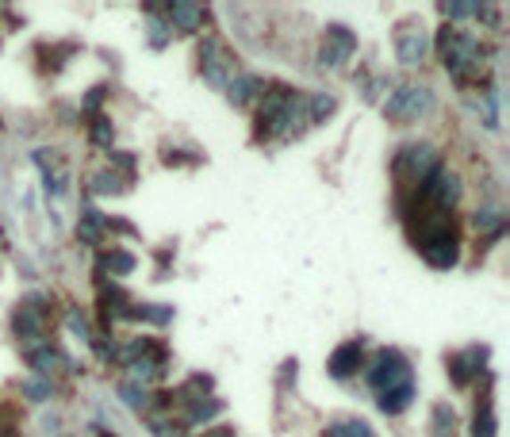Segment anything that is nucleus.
Wrapping results in <instances>:
<instances>
[{
    "label": "nucleus",
    "instance_id": "nucleus-1",
    "mask_svg": "<svg viewBox=\"0 0 510 437\" xmlns=\"http://www.w3.org/2000/svg\"><path fill=\"white\" fill-rule=\"evenodd\" d=\"M311 127L308 120V96L288 85H265V93L253 111V138L269 143V138H300Z\"/></svg>",
    "mask_w": 510,
    "mask_h": 437
},
{
    "label": "nucleus",
    "instance_id": "nucleus-2",
    "mask_svg": "<svg viewBox=\"0 0 510 437\" xmlns=\"http://www.w3.org/2000/svg\"><path fill=\"white\" fill-rule=\"evenodd\" d=\"M491 54V46H483L476 35L465 31V28H453L445 23L438 31V58L441 66L457 77V85H488L491 77H483V58Z\"/></svg>",
    "mask_w": 510,
    "mask_h": 437
},
{
    "label": "nucleus",
    "instance_id": "nucleus-3",
    "mask_svg": "<svg viewBox=\"0 0 510 437\" xmlns=\"http://www.w3.org/2000/svg\"><path fill=\"white\" fill-rule=\"evenodd\" d=\"M441 165V153L430 143H403L399 153L391 158V177L399 188H415Z\"/></svg>",
    "mask_w": 510,
    "mask_h": 437
},
{
    "label": "nucleus",
    "instance_id": "nucleus-4",
    "mask_svg": "<svg viewBox=\"0 0 510 437\" xmlns=\"http://www.w3.org/2000/svg\"><path fill=\"white\" fill-rule=\"evenodd\" d=\"M365 380H368V388H373L376 400H380V395H391V392L407 388V383H415V368H411V361H407L399 350H380L373 361H368Z\"/></svg>",
    "mask_w": 510,
    "mask_h": 437
},
{
    "label": "nucleus",
    "instance_id": "nucleus-5",
    "mask_svg": "<svg viewBox=\"0 0 510 437\" xmlns=\"http://www.w3.org/2000/svg\"><path fill=\"white\" fill-rule=\"evenodd\" d=\"M433 108H438V96H433V88L423 81H407L384 100V115L391 123H415V120H423V115H430Z\"/></svg>",
    "mask_w": 510,
    "mask_h": 437
},
{
    "label": "nucleus",
    "instance_id": "nucleus-6",
    "mask_svg": "<svg viewBox=\"0 0 510 437\" xmlns=\"http://www.w3.org/2000/svg\"><path fill=\"white\" fill-rule=\"evenodd\" d=\"M196 62H200V77L211 88H226V81L238 73V58L219 43V38H200Z\"/></svg>",
    "mask_w": 510,
    "mask_h": 437
},
{
    "label": "nucleus",
    "instance_id": "nucleus-7",
    "mask_svg": "<svg viewBox=\"0 0 510 437\" xmlns=\"http://www.w3.org/2000/svg\"><path fill=\"white\" fill-rule=\"evenodd\" d=\"M357 54V35L346 23H326L323 43H318V66L323 70H341Z\"/></svg>",
    "mask_w": 510,
    "mask_h": 437
},
{
    "label": "nucleus",
    "instance_id": "nucleus-8",
    "mask_svg": "<svg viewBox=\"0 0 510 437\" xmlns=\"http://www.w3.org/2000/svg\"><path fill=\"white\" fill-rule=\"evenodd\" d=\"M426 54H430V38L423 31V23L403 20L399 28H395V62H399L403 70H415L426 62Z\"/></svg>",
    "mask_w": 510,
    "mask_h": 437
},
{
    "label": "nucleus",
    "instance_id": "nucleus-9",
    "mask_svg": "<svg viewBox=\"0 0 510 437\" xmlns=\"http://www.w3.org/2000/svg\"><path fill=\"white\" fill-rule=\"evenodd\" d=\"M445 368H449L457 388H468V383L480 380V372L488 368V345H472L465 353H449L445 357Z\"/></svg>",
    "mask_w": 510,
    "mask_h": 437
},
{
    "label": "nucleus",
    "instance_id": "nucleus-10",
    "mask_svg": "<svg viewBox=\"0 0 510 437\" xmlns=\"http://www.w3.org/2000/svg\"><path fill=\"white\" fill-rule=\"evenodd\" d=\"M161 16H165V23H169V31L177 35H196L203 23H208V16L211 12L203 8V4H193V0H173V4H161Z\"/></svg>",
    "mask_w": 510,
    "mask_h": 437
},
{
    "label": "nucleus",
    "instance_id": "nucleus-11",
    "mask_svg": "<svg viewBox=\"0 0 510 437\" xmlns=\"http://www.w3.org/2000/svg\"><path fill=\"white\" fill-rule=\"evenodd\" d=\"M361 368H365V345L361 342H341L338 350L330 353V361H326V372L334 380H350Z\"/></svg>",
    "mask_w": 510,
    "mask_h": 437
},
{
    "label": "nucleus",
    "instance_id": "nucleus-12",
    "mask_svg": "<svg viewBox=\"0 0 510 437\" xmlns=\"http://www.w3.org/2000/svg\"><path fill=\"white\" fill-rule=\"evenodd\" d=\"M226 100H231L234 108H250L253 100H261V93H265V81L261 77H253V73H234L231 81H226Z\"/></svg>",
    "mask_w": 510,
    "mask_h": 437
},
{
    "label": "nucleus",
    "instance_id": "nucleus-13",
    "mask_svg": "<svg viewBox=\"0 0 510 437\" xmlns=\"http://www.w3.org/2000/svg\"><path fill=\"white\" fill-rule=\"evenodd\" d=\"M28 368L35 372V376H43V380H54L62 368H70V361H66V353H62V350H54V345H43V350L28 353Z\"/></svg>",
    "mask_w": 510,
    "mask_h": 437
},
{
    "label": "nucleus",
    "instance_id": "nucleus-14",
    "mask_svg": "<svg viewBox=\"0 0 510 437\" xmlns=\"http://www.w3.org/2000/svg\"><path fill=\"white\" fill-rule=\"evenodd\" d=\"M104 235H108V215H100L93 203H85L81 218H78V242H85V246H100Z\"/></svg>",
    "mask_w": 510,
    "mask_h": 437
},
{
    "label": "nucleus",
    "instance_id": "nucleus-15",
    "mask_svg": "<svg viewBox=\"0 0 510 437\" xmlns=\"http://www.w3.org/2000/svg\"><path fill=\"white\" fill-rule=\"evenodd\" d=\"M96 265H100V276H131L138 261H135V253H131V250L111 246V250H100Z\"/></svg>",
    "mask_w": 510,
    "mask_h": 437
},
{
    "label": "nucleus",
    "instance_id": "nucleus-16",
    "mask_svg": "<svg viewBox=\"0 0 510 437\" xmlns=\"http://www.w3.org/2000/svg\"><path fill=\"white\" fill-rule=\"evenodd\" d=\"M495 430H499V422H495V392H491V380H488V388H483V395L476 400V422H472V437H495Z\"/></svg>",
    "mask_w": 510,
    "mask_h": 437
},
{
    "label": "nucleus",
    "instance_id": "nucleus-17",
    "mask_svg": "<svg viewBox=\"0 0 510 437\" xmlns=\"http://www.w3.org/2000/svg\"><path fill=\"white\" fill-rule=\"evenodd\" d=\"M119 400L131 410H138V415H154V410L161 407V395H154L150 388H138V383H131V380L119 383Z\"/></svg>",
    "mask_w": 510,
    "mask_h": 437
},
{
    "label": "nucleus",
    "instance_id": "nucleus-18",
    "mask_svg": "<svg viewBox=\"0 0 510 437\" xmlns=\"http://www.w3.org/2000/svg\"><path fill=\"white\" fill-rule=\"evenodd\" d=\"M88 188H93L96 196H123V192L131 188V177H119L116 169H96Z\"/></svg>",
    "mask_w": 510,
    "mask_h": 437
},
{
    "label": "nucleus",
    "instance_id": "nucleus-19",
    "mask_svg": "<svg viewBox=\"0 0 510 437\" xmlns=\"http://www.w3.org/2000/svg\"><path fill=\"white\" fill-rule=\"evenodd\" d=\"M219 410H223V403H219V400H196V403H188V407H185V415L177 418V422H181L185 430H188V426H200V422L208 426V422H211L215 415H219Z\"/></svg>",
    "mask_w": 510,
    "mask_h": 437
},
{
    "label": "nucleus",
    "instance_id": "nucleus-20",
    "mask_svg": "<svg viewBox=\"0 0 510 437\" xmlns=\"http://www.w3.org/2000/svg\"><path fill=\"white\" fill-rule=\"evenodd\" d=\"M146 28H150V46L154 50H161L173 38L169 23H165V16H161V4H146Z\"/></svg>",
    "mask_w": 510,
    "mask_h": 437
},
{
    "label": "nucleus",
    "instance_id": "nucleus-21",
    "mask_svg": "<svg viewBox=\"0 0 510 437\" xmlns=\"http://www.w3.org/2000/svg\"><path fill=\"white\" fill-rule=\"evenodd\" d=\"M472 223H476L480 235H495V230H506V215H503L499 203H483Z\"/></svg>",
    "mask_w": 510,
    "mask_h": 437
},
{
    "label": "nucleus",
    "instance_id": "nucleus-22",
    "mask_svg": "<svg viewBox=\"0 0 510 437\" xmlns=\"http://www.w3.org/2000/svg\"><path fill=\"white\" fill-rule=\"evenodd\" d=\"M88 138H93V146H100V150H116V127H111L108 115H93Z\"/></svg>",
    "mask_w": 510,
    "mask_h": 437
},
{
    "label": "nucleus",
    "instance_id": "nucleus-23",
    "mask_svg": "<svg viewBox=\"0 0 510 437\" xmlns=\"http://www.w3.org/2000/svg\"><path fill=\"white\" fill-rule=\"evenodd\" d=\"M334 108H338V100L330 96V93H315V96H308V120H311V127H315V123H326L330 115H334Z\"/></svg>",
    "mask_w": 510,
    "mask_h": 437
},
{
    "label": "nucleus",
    "instance_id": "nucleus-24",
    "mask_svg": "<svg viewBox=\"0 0 510 437\" xmlns=\"http://www.w3.org/2000/svg\"><path fill=\"white\" fill-rule=\"evenodd\" d=\"M438 12L445 16V23L461 28V23H468V20L480 16V4H461V0H453V4H438Z\"/></svg>",
    "mask_w": 510,
    "mask_h": 437
},
{
    "label": "nucleus",
    "instance_id": "nucleus-25",
    "mask_svg": "<svg viewBox=\"0 0 510 437\" xmlns=\"http://www.w3.org/2000/svg\"><path fill=\"white\" fill-rule=\"evenodd\" d=\"M430 430H433V437H453V430H457V410L445 407V403H438V407H433Z\"/></svg>",
    "mask_w": 510,
    "mask_h": 437
},
{
    "label": "nucleus",
    "instance_id": "nucleus-26",
    "mask_svg": "<svg viewBox=\"0 0 510 437\" xmlns=\"http://www.w3.org/2000/svg\"><path fill=\"white\" fill-rule=\"evenodd\" d=\"M23 388V400H31V403H46L50 395H54V380H43V376H31V380H23L20 383Z\"/></svg>",
    "mask_w": 510,
    "mask_h": 437
},
{
    "label": "nucleus",
    "instance_id": "nucleus-27",
    "mask_svg": "<svg viewBox=\"0 0 510 437\" xmlns=\"http://www.w3.org/2000/svg\"><path fill=\"white\" fill-rule=\"evenodd\" d=\"M39 54H43V70H62L78 50L73 46H39Z\"/></svg>",
    "mask_w": 510,
    "mask_h": 437
},
{
    "label": "nucleus",
    "instance_id": "nucleus-28",
    "mask_svg": "<svg viewBox=\"0 0 510 437\" xmlns=\"http://www.w3.org/2000/svg\"><path fill=\"white\" fill-rule=\"evenodd\" d=\"M161 161L165 165H193V161H200V153L196 150H181V146H165L161 150Z\"/></svg>",
    "mask_w": 510,
    "mask_h": 437
},
{
    "label": "nucleus",
    "instance_id": "nucleus-29",
    "mask_svg": "<svg viewBox=\"0 0 510 437\" xmlns=\"http://www.w3.org/2000/svg\"><path fill=\"white\" fill-rule=\"evenodd\" d=\"M104 96H108V85H100V88H93V93L85 96V104H81V108H85L88 115H100V104H104Z\"/></svg>",
    "mask_w": 510,
    "mask_h": 437
},
{
    "label": "nucleus",
    "instance_id": "nucleus-30",
    "mask_svg": "<svg viewBox=\"0 0 510 437\" xmlns=\"http://www.w3.org/2000/svg\"><path fill=\"white\" fill-rule=\"evenodd\" d=\"M70 330H73V334H78V338H81V342H93V338H96V334H93V330H88V323H85V315H78V311H70Z\"/></svg>",
    "mask_w": 510,
    "mask_h": 437
},
{
    "label": "nucleus",
    "instance_id": "nucleus-31",
    "mask_svg": "<svg viewBox=\"0 0 510 437\" xmlns=\"http://www.w3.org/2000/svg\"><path fill=\"white\" fill-rule=\"evenodd\" d=\"M43 185H46V192H54V196H58L62 188H66V181H62V173H54V169H46V173H43Z\"/></svg>",
    "mask_w": 510,
    "mask_h": 437
},
{
    "label": "nucleus",
    "instance_id": "nucleus-32",
    "mask_svg": "<svg viewBox=\"0 0 510 437\" xmlns=\"http://www.w3.org/2000/svg\"><path fill=\"white\" fill-rule=\"evenodd\" d=\"M296 372H300L296 361H284V368H280V388H284V392H288V383H292V376H296Z\"/></svg>",
    "mask_w": 510,
    "mask_h": 437
},
{
    "label": "nucleus",
    "instance_id": "nucleus-33",
    "mask_svg": "<svg viewBox=\"0 0 510 437\" xmlns=\"http://www.w3.org/2000/svg\"><path fill=\"white\" fill-rule=\"evenodd\" d=\"M203 437H234L231 426H219V430H211V433H203Z\"/></svg>",
    "mask_w": 510,
    "mask_h": 437
},
{
    "label": "nucleus",
    "instance_id": "nucleus-34",
    "mask_svg": "<svg viewBox=\"0 0 510 437\" xmlns=\"http://www.w3.org/2000/svg\"><path fill=\"white\" fill-rule=\"evenodd\" d=\"M0 437H20V433H0Z\"/></svg>",
    "mask_w": 510,
    "mask_h": 437
},
{
    "label": "nucleus",
    "instance_id": "nucleus-35",
    "mask_svg": "<svg viewBox=\"0 0 510 437\" xmlns=\"http://www.w3.org/2000/svg\"><path fill=\"white\" fill-rule=\"evenodd\" d=\"M104 437H116V433H104Z\"/></svg>",
    "mask_w": 510,
    "mask_h": 437
},
{
    "label": "nucleus",
    "instance_id": "nucleus-36",
    "mask_svg": "<svg viewBox=\"0 0 510 437\" xmlns=\"http://www.w3.org/2000/svg\"><path fill=\"white\" fill-rule=\"evenodd\" d=\"M0 12H4V8H0Z\"/></svg>",
    "mask_w": 510,
    "mask_h": 437
}]
</instances>
